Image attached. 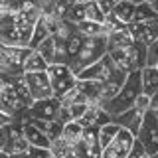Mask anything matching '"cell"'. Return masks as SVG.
<instances>
[{
    "mask_svg": "<svg viewBox=\"0 0 158 158\" xmlns=\"http://www.w3.org/2000/svg\"><path fill=\"white\" fill-rule=\"evenodd\" d=\"M140 93H142V89H140V71L127 73V79H125V83H123V87L118 89V93L111 99V101L103 105V109H105L113 118V117L121 115V113L128 111V109L135 105L136 97L140 95Z\"/></svg>",
    "mask_w": 158,
    "mask_h": 158,
    "instance_id": "cell-1",
    "label": "cell"
},
{
    "mask_svg": "<svg viewBox=\"0 0 158 158\" xmlns=\"http://www.w3.org/2000/svg\"><path fill=\"white\" fill-rule=\"evenodd\" d=\"M107 56L111 57V61L115 63L117 69H121L125 73L140 71L146 65V46H142L138 42H132L131 46H125V48L109 49Z\"/></svg>",
    "mask_w": 158,
    "mask_h": 158,
    "instance_id": "cell-2",
    "label": "cell"
},
{
    "mask_svg": "<svg viewBox=\"0 0 158 158\" xmlns=\"http://www.w3.org/2000/svg\"><path fill=\"white\" fill-rule=\"evenodd\" d=\"M103 56H107V38H83L79 53L75 56V59H73L71 63H67V65L77 75L81 69H85L87 65L99 61Z\"/></svg>",
    "mask_w": 158,
    "mask_h": 158,
    "instance_id": "cell-3",
    "label": "cell"
},
{
    "mask_svg": "<svg viewBox=\"0 0 158 158\" xmlns=\"http://www.w3.org/2000/svg\"><path fill=\"white\" fill-rule=\"evenodd\" d=\"M46 73L49 77V83H52L53 97H61L63 93H67L69 89H73L75 83H77V75L69 69V65H65V63H52V65H48Z\"/></svg>",
    "mask_w": 158,
    "mask_h": 158,
    "instance_id": "cell-4",
    "label": "cell"
},
{
    "mask_svg": "<svg viewBox=\"0 0 158 158\" xmlns=\"http://www.w3.org/2000/svg\"><path fill=\"white\" fill-rule=\"evenodd\" d=\"M136 140L142 144L146 156H154L158 152V118L152 111L144 113V118H142V125L138 128Z\"/></svg>",
    "mask_w": 158,
    "mask_h": 158,
    "instance_id": "cell-5",
    "label": "cell"
},
{
    "mask_svg": "<svg viewBox=\"0 0 158 158\" xmlns=\"http://www.w3.org/2000/svg\"><path fill=\"white\" fill-rule=\"evenodd\" d=\"M115 63L111 61L109 56H103L99 61L87 65L85 69L77 73V79H83V81H97V83H105L109 77L115 73Z\"/></svg>",
    "mask_w": 158,
    "mask_h": 158,
    "instance_id": "cell-6",
    "label": "cell"
},
{
    "mask_svg": "<svg viewBox=\"0 0 158 158\" xmlns=\"http://www.w3.org/2000/svg\"><path fill=\"white\" fill-rule=\"evenodd\" d=\"M132 144H135V136L125 128H121L117 136L101 150V158H127Z\"/></svg>",
    "mask_w": 158,
    "mask_h": 158,
    "instance_id": "cell-7",
    "label": "cell"
},
{
    "mask_svg": "<svg viewBox=\"0 0 158 158\" xmlns=\"http://www.w3.org/2000/svg\"><path fill=\"white\" fill-rule=\"evenodd\" d=\"M24 81L28 85V91L32 95L34 101L38 99H49L53 97L52 91V83L46 71H34V73H24Z\"/></svg>",
    "mask_w": 158,
    "mask_h": 158,
    "instance_id": "cell-8",
    "label": "cell"
},
{
    "mask_svg": "<svg viewBox=\"0 0 158 158\" xmlns=\"http://www.w3.org/2000/svg\"><path fill=\"white\" fill-rule=\"evenodd\" d=\"M128 30H131L135 42L148 48L150 44H154L158 40V18L152 20V22H131Z\"/></svg>",
    "mask_w": 158,
    "mask_h": 158,
    "instance_id": "cell-9",
    "label": "cell"
},
{
    "mask_svg": "<svg viewBox=\"0 0 158 158\" xmlns=\"http://www.w3.org/2000/svg\"><path fill=\"white\" fill-rule=\"evenodd\" d=\"M57 109H59V101L56 97L38 99L30 105L28 115L30 118H38V121H53L57 117Z\"/></svg>",
    "mask_w": 158,
    "mask_h": 158,
    "instance_id": "cell-10",
    "label": "cell"
},
{
    "mask_svg": "<svg viewBox=\"0 0 158 158\" xmlns=\"http://www.w3.org/2000/svg\"><path fill=\"white\" fill-rule=\"evenodd\" d=\"M127 79V73L121 71V69H115V73H113L111 77L107 79L105 83H101V89H99V101L97 105H105V103H109L113 97L118 93V89L123 87V83H125Z\"/></svg>",
    "mask_w": 158,
    "mask_h": 158,
    "instance_id": "cell-11",
    "label": "cell"
},
{
    "mask_svg": "<svg viewBox=\"0 0 158 158\" xmlns=\"http://www.w3.org/2000/svg\"><path fill=\"white\" fill-rule=\"evenodd\" d=\"M142 118H144V113H140V111H136L135 107H131L128 111L121 113V115H117V117H113L111 121L115 123V125H118L121 128L128 131L132 136L136 138L138 128H140V125H142Z\"/></svg>",
    "mask_w": 158,
    "mask_h": 158,
    "instance_id": "cell-12",
    "label": "cell"
},
{
    "mask_svg": "<svg viewBox=\"0 0 158 158\" xmlns=\"http://www.w3.org/2000/svg\"><path fill=\"white\" fill-rule=\"evenodd\" d=\"M79 123H81L83 127H103L107 125V123H111V115L103 109L101 105H97V103H89L85 113L81 115V118H79Z\"/></svg>",
    "mask_w": 158,
    "mask_h": 158,
    "instance_id": "cell-13",
    "label": "cell"
},
{
    "mask_svg": "<svg viewBox=\"0 0 158 158\" xmlns=\"http://www.w3.org/2000/svg\"><path fill=\"white\" fill-rule=\"evenodd\" d=\"M22 135L24 138L30 142V146H38V148H49V138L44 135L42 131H40L38 127H34L32 125V121H28L26 125L22 127Z\"/></svg>",
    "mask_w": 158,
    "mask_h": 158,
    "instance_id": "cell-14",
    "label": "cell"
},
{
    "mask_svg": "<svg viewBox=\"0 0 158 158\" xmlns=\"http://www.w3.org/2000/svg\"><path fill=\"white\" fill-rule=\"evenodd\" d=\"M140 89L144 95H152L158 91V69L152 65H144L140 69Z\"/></svg>",
    "mask_w": 158,
    "mask_h": 158,
    "instance_id": "cell-15",
    "label": "cell"
},
{
    "mask_svg": "<svg viewBox=\"0 0 158 158\" xmlns=\"http://www.w3.org/2000/svg\"><path fill=\"white\" fill-rule=\"evenodd\" d=\"M135 42V38H132L131 30L128 26L125 30H121V32H113L107 36V52L109 49H115V48H125V46H131V44Z\"/></svg>",
    "mask_w": 158,
    "mask_h": 158,
    "instance_id": "cell-16",
    "label": "cell"
},
{
    "mask_svg": "<svg viewBox=\"0 0 158 158\" xmlns=\"http://www.w3.org/2000/svg\"><path fill=\"white\" fill-rule=\"evenodd\" d=\"M75 30L81 34L83 38H107L105 28H103V24H99V22H89V20H83V22L75 24Z\"/></svg>",
    "mask_w": 158,
    "mask_h": 158,
    "instance_id": "cell-17",
    "label": "cell"
},
{
    "mask_svg": "<svg viewBox=\"0 0 158 158\" xmlns=\"http://www.w3.org/2000/svg\"><path fill=\"white\" fill-rule=\"evenodd\" d=\"M30 121H32V125L38 127L40 131L49 138V140H56V138L61 136V127L63 125L57 123L56 118H53V121H38V118H30Z\"/></svg>",
    "mask_w": 158,
    "mask_h": 158,
    "instance_id": "cell-18",
    "label": "cell"
},
{
    "mask_svg": "<svg viewBox=\"0 0 158 158\" xmlns=\"http://www.w3.org/2000/svg\"><path fill=\"white\" fill-rule=\"evenodd\" d=\"M75 89L81 93L83 97L87 99V103H97L99 101V89H101V83L97 81H83V79H77Z\"/></svg>",
    "mask_w": 158,
    "mask_h": 158,
    "instance_id": "cell-19",
    "label": "cell"
},
{
    "mask_svg": "<svg viewBox=\"0 0 158 158\" xmlns=\"http://www.w3.org/2000/svg\"><path fill=\"white\" fill-rule=\"evenodd\" d=\"M83 135V125L79 121H69L61 127V138L67 142V144H75V142L81 140Z\"/></svg>",
    "mask_w": 158,
    "mask_h": 158,
    "instance_id": "cell-20",
    "label": "cell"
},
{
    "mask_svg": "<svg viewBox=\"0 0 158 158\" xmlns=\"http://www.w3.org/2000/svg\"><path fill=\"white\" fill-rule=\"evenodd\" d=\"M48 69V63L36 49L30 48L26 59H24V73H34V71H46Z\"/></svg>",
    "mask_w": 158,
    "mask_h": 158,
    "instance_id": "cell-21",
    "label": "cell"
},
{
    "mask_svg": "<svg viewBox=\"0 0 158 158\" xmlns=\"http://www.w3.org/2000/svg\"><path fill=\"white\" fill-rule=\"evenodd\" d=\"M71 156L73 158H101V146H91L87 142L79 140L71 144Z\"/></svg>",
    "mask_w": 158,
    "mask_h": 158,
    "instance_id": "cell-22",
    "label": "cell"
},
{
    "mask_svg": "<svg viewBox=\"0 0 158 158\" xmlns=\"http://www.w3.org/2000/svg\"><path fill=\"white\" fill-rule=\"evenodd\" d=\"M34 49L46 59L48 65H52V63L56 61V40H53V36H48L44 42H40Z\"/></svg>",
    "mask_w": 158,
    "mask_h": 158,
    "instance_id": "cell-23",
    "label": "cell"
},
{
    "mask_svg": "<svg viewBox=\"0 0 158 158\" xmlns=\"http://www.w3.org/2000/svg\"><path fill=\"white\" fill-rule=\"evenodd\" d=\"M135 4H131V2H127V0H121V2L117 4L115 8L111 10L115 16L121 20V22H125V24H131L132 22V16H135Z\"/></svg>",
    "mask_w": 158,
    "mask_h": 158,
    "instance_id": "cell-24",
    "label": "cell"
},
{
    "mask_svg": "<svg viewBox=\"0 0 158 158\" xmlns=\"http://www.w3.org/2000/svg\"><path fill=\"white\" fill-rule=\"evenodd\" d=\"M158 14L156 10L150 6L148 2H142L138 4L135 8V16H132V22H152V20H156Z\"/></svg>",
    "mask_w": 158,
    "mask_h": 158,
    "instance_id": "cell-25",
    "label": "cell"
},
{
    "mask_svg": "<svg viewBox=\"0 0 158 158\" xmlns=\"http://www.w3.org/2000/svg\"><path fill=\"white\" fill-rule=\"evenodd\" d=\"M121 131V127L115 125V123H107V125H103V127H99V146L101 148H105L109 142L113 140V138L117 136V132Z\"/></svg>",
    "mask_w": 158,
    "mask_h": 158,
    "instance_id": "cell-26",
    "label": "cell"
},
{
    "mask_svg": "<svg viewBox=\"0 0 158 158\" xmlns=\"http://www.w3.org/2000/svg\"><path fill=\"white\" fill-rule=\"evenodd\" d=\"M81 42H83V36L77 32H73L71 36H69L65 40V52H67V63H71L73 59H75V56L79 53V48H81Z\"/></svg>",
    "mask_w": 158,
    "mask_h": 158,
    "instance_id": "cell-27",
    "label": "cell"
},
{
    "mask_svg": "<svg viewBox=\"0 0 158 158\" xmlns=\"http://www.w3.org/2000/svg\"><path fill=\"white\" fill-rule=\"evenodd\" d=\"M48 150H49V154H52L53 158H67L69 154H71V144H67V142L59 136V138L49 142Z\"/></svg>",
    "mask_w": 158,
    "mask_h": 158,
    "instance_id": "cell-28",
    "label": "cell"
},
{
    "mask_svg": "<svg viewBox=\"0 0 158 158\" xmlns=\"http://www.w3.org/2000/svg\"><path fill=\"white\" fill-rule=\"evenodd\" d=\"M83 6H85V20H89V22H99V24H103L105 12L101 10V6H99L97 0H91V2L83 4Z\"/></svg>",
    "mask_w": 158,
    "mask_h": 158,
    "instance_id": "cell-29",
    "label": "cell"
},
{
    "mask_svg": "<svg viewBox=\"0 0 158 158\" xmlns=\"http://www.w3.org/2000/svg\"><path fill=\"white\" fill-rule=\"evenodd\" d=\"M127 26H128V24L121 22V20H118L113 12H107L105 18H103V28H105L107 36H109V34H113V32H121V30H125Z\"/></svg>",
    "mask_w": 158,
    "mask_h": 158,
    "instance_id": "cell-30",
    "label": "cell"
},
{
    "mask_svg": "<svg viewBox=\"0 0 158 158\" xmlns=\"http://www.w3.org/2000/svg\"><path fill=\"white\" fill-rule=\"evenodd\" d=\"M65 20L71 24H79L85 20V6L83 4H71V8L67 10L65 14Z\"/></svg>",
    "mask_w": 158,
    "mask_h": 158,
    "instance_id": "cell-31",
    "label": "cell"
},
{
    "mask_svg": "<svg viewBox=\"0 0 158 158\" xmlns=\"http://www.w3.org/2000/svg\"><path fill=\"white\" fill-rule=\"evenodd\" d=\"M81 140L87 142V144H91V146H99V128H95V127H83ZM101 150H103V148H101Z\"/></svg>",
    "mask_w": 158,
    "mask_h": 158,
    "instance_id": "cell-32",
    "label": "cell"
},
{
    "mask_svg": "<svg viewBox=\"0 0 158 158\" xmlns=\"http://www.w3.org/2000/svg\"><path fill=\"white\" fill-rule=\"evenodd\" d=\"M136 109V111H140V113H146V111H150V95H144V93H140V95L136 97V101H135V105H132Z\"/></svg>",
    "mask_w": 158,
    "mask_h": 158,
    "instance_id": "cell-33",
    "label": "cell"
},
{
    "mask_svg": "<svg viewBox=\"0 0 158 158\" xmlns=\"http://www.w3.org/2000/svg\"><path fill=\"white\" fill-rule=\"evenodd\" d=\"M154 61H158V40L146 48V65H152Z\"/></svg>",
    "mask_w": 158,
    "mask_h": 158,
    "instance_id": "cell-34",
    "label": "cell"
},
{
    "mask_svg": "<svg viewBox=\"0 0 158 158\" xmlns=\"http://www.w3.org/2000/svg\"><path fill=\"white\" fill-rule=\"evenodd\" d=\"M28 154H30V158H53L48 148H38V146H30Z\"/></svg>",
    "mask_w": 158,
    "mask_h": 158,
    "instance_id": "cell-35",
    "label": "cell"
},
{
    "mask_svg": "<svg viewBox=\"0 0 158 158\" xmlns=\"http://www.w3.org/2000/svg\"><path fill=\"white\" fill-rule=\"evenodd\" d=\"M142 156H146V154H144V148H142V144L135 138V144H132L131 152L127 154V158H142Z\"/></svg>",
    "mask_w": 158,
    "mask_h": 158,
    "instance_id": "cell-36",
    "label": "cell"
},
{
    "mask_svg": "<svg viewBox=\"0 0 158 158\" xmlns=\"http://www.w3.org/2000/svg\"><path fill=\"white\" fill-rule=\"evenodd\" d=\"M97 2H99V6H101V10L107 14V12H111V10L115 8L121 0H97Z\"/></svg>",
    "mask_w": 158,
    "mask_h": 158,
    "instance_id": "cell-37",
    "label": "cell"
},
{
    "mask_svg": "<svg viewBox=\"0 0 158 158\" xmlns=\"http://www.w3.org/2000/svg\"><path fill=\"white\" fill-rule=\"evenodd\" d=\"M8 142V125L0 127V152H4V146Z\"/></svg>",
    "mask_w": 158,
    "mask_h": 158,
    "instance_id": "cell-38",
    "label": "cell"
},
{
    "mask_svg": "<svg viewBox=\"0 0 158 158\" xmlns=\"http://www.w3.org/2000/svg\"><path fill=\"white\" fill-rule=\"evenodd\" d=\"M12 121H14V117H12V115H8V113L0 111V127H6V125H10Z\"/></svg>",
    "mask_w": 158,
    "mask_h": 158,
    "instance_id": "cell-39",
    "label": "cell"
},
{
    "mask_svg": "<svg viewBox=\"0 0 158 158\" xmlns=\"http://www.w3.org/2000/svg\"><path fill=\"white\" fill-rule=\"evenodd\" d=\"M150 111H158V91H154V93H152V95H150Z\"/></svg>",
    "mask_w": 158,
    "mask_h": 158,
    "instance_id": "cell-40",
    "label": "cell"
},
{
    "mask_svg": "<svg viewBox=\"0 0 158 158\" xmlns=\"http://www.w3.org/2000/svg\"><path fill=\"white\" fill-rule=\"evenodd\" d=\"M8 158H30L28 152H18V154H8Z\"/></svg>",
    "mask_w": 158,
    "mask_h": 158,
    "instance_id": "cell-41",
    "label": "cell"
},
{
    "mask_svg": "<svg viewBox=\"0 0 158 158\" xmlns=\"http://www.w3.org/2000/svg\"><path fill=\"white\" fill-rule=\"evenodd\" d=\"M127 2H131V4H135V6H138V4H142V2H146V0H127Z\"/></svg>",
    "mask_w": 158,
    "mask_h": 158,
    "instance_id": "cell-42",
    "label": "cell"
},
{
    "mask_svg": "<svg viewBox=\"0 0 158 158\" xmlns=\"http://www.w3.org/2000/svg\"><path fill=\"white\" fill-rule=\"evenodd\" d=\"M73 4H87V2H91V0H71Z\"/></svg>",
    "mask_w": 158,
    "mask_h": 158,
    "instance_id": "cell-43",
    "label": "cell"
},
{
    "mask_svg": "<svg viewBox=\"0 0 158 158\" xmlns=\"http://www.w3.org/2000/svg\"><path fill=\"white\" fill-rule=\"evenodd\" d=\"M2 81H4V73L0 71V87H2Z\"/></svg>",
    "mask_w": 158,
    "mask_h": 158,
    "instance_id": "cell-44",
    "label": "cell"
},
{
    "mask_svg": "<svg viewBox=\"0 0 158 158\" xmlns=\"http://www.w3.org/2000/svg\"><path fill=\"white\" fill-rule=\"evenodd\" d=\"M18 2H22V4H28V2H34V0H18Z\"/></svg>",
    "mask_w": 158,
    "mask_h": 158,
    "instance_id": "cell-45",
    "label": "cell"
},
{
    "mask_svg": "<svg viewBox=\"0 0 158 158\" xmlns=\"http://www.w3.org/2000/svg\"><path fill=\"white\" fill-rule=\"evenodd\" d=\"M0 158H8V154L6 152H0Z\"/></svg>",
    "mask_w": 158,
    "mask_h": 158,
    "instance_id": "cell-46",
    "label": "cell"
},
{
    "mask_svg": "<svg viewBox=\"0 0 158 158\" xmlns=\"http://www.w3.org/2000/svg\"><path fill=\"white\" fill-rule=\"evenodd\" d=\"M150 158H158V152H156V154H154V156H150Z\"/></svg>",
    "mask_w": 158,
    "mask_h": 158,
    "instance_id": "cell-47",
    "label": "cell"
},
{
    "mask_svg": "<svg viewBox=\"0 0 158 158\" xmlns=\"http://www.w3.org/2000/svg\"><path fill=\"white\" fill-rule=\"evenodd\" d=\"M152 113H154V111H152ZM154 115H156V118H158V111H156V113H154Z\"/></svg>",
    "mask_w": 158,
    "mask_h": 158,
    "instance_id": "cell-48",
    "label": "cell"
},
{
    "mask_svg": "<svg viewBox=\"0 0 158 158\" xmlns=\"http://www.w3.org/2000/svg\"><path fill=\"white\" fill-rule=\"evenodd\" d=\"M142 158H150V156H142Z\"/></svg>",
    "mask_w": 158,
    "mask_h": 158,
    "instance_id": "cell-49",
    "label": "cell"
},
{
    "mask_svg": "<svg viewBox=\"0 0 158 158\" xmlns=\"http://www.w3.org/2000/svg\"><path fill=\"white\" fill-rule=\"evenodd\" d=\"M67 158H73V156H71V154H69V156H67Z\"/></svg>",
    "mask_w": 158,
    "mask_h": 158,
    "instance_id": "cell-50",
    "label": "cell"
}]
</instances>
